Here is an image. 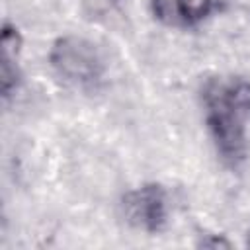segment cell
Masks as SVG:
<instances>
[{"label":"cell","instance_id":"ba28073f","mask_svg":"<svg viewBox=\"0 0 250 250\" xmlns=\"http://www.w3.org/2000/svg\"><path fill=\"white\" fill-rule=\"evenodd\" d=\"M248 246H250V232H248Z\"/></svg>","mask_w":250,"mask_h":250},{"label":"cell","instance_id":"6da1fadb","mask_svg":"<svg viewBox=\"0 0 250 250\" xmlns=\"http://www.w3.org/2000/svg\"><path fill=\"white\" fill-rule=\"evenodd\" d=\"M205 123L223 162L236 168L248 152L244 113L227 98L223 80L213 78L203 86Z\"/></svg>","mask_w":250,"mask_h":250},{"label":"cell","instance_id":"3957f363","mask_svg":"<svg viewBox=\"0 0 250 250\" xmlns=\"http://www.w3.org/2000/svg\"><path fill=\"white\" fill-rule=\"evenodd\" d=\"M123 215L127 223L143 232L156 234L168 223V197L160 184H143L123 197Z\"/></svg>","mask_w":250,"mask_h":250},{"label":"cell","instance_id":"277c9868","mask_svg":"<svg viewBox=\"0 0 250 250\" xmlns=\"http://www.w3.org/2000/svg\"><path fill=\"white\" fill-rule=\"evenodd\" d=\"M215 8V0H174L168 14L174 10V18L184 25H195L203 21Z\"/></svg>","mask_w":250,"mask_h":250},{"label":"cell","instance_id":"7a4b0ae2","mask_svg":"<svg viewBox=\"0 0 250 250\" xmlns=\"http://www.w3.org/2000/svg\"><path fill=\"white\" fill-rule=\"evenodd\" d=\"M49 62L59 78L80 90H94L105 74L104 57L98 47L78 35L59 37L51 51Z\"/></svg>","mask_w":250,"mask_h":250},{"label":"cell","instance_id":"5b68a950","mask_svg":"<svg viewBox=\"0 0 250 250\" xmlns=\"http://www.w3.org/2000/svg\"><path fill=\"white\" fill-rule=\"evenodd\" d=\"M20 84V70L16 64V55L2 53V68H0V86H2V98L8 100L12 92H16Z\"/></svg>","mask_w":250,"mask_h":250},{"label":"cell","instance_id":"8992f818","mask_svg":"<svg viewBox=\"0 0 250 250\" xmlns=\"http://www.w3.org/2000/svg\"><path fill=\"white\" fill-rule=\"evenodd\" d=\"M20 45H21V35L18 31V27L12 23H4V27H2V53L18 55Z\"/></svg>","mask_w":250,"mask_h":250},{"label":"cell","instance_id":"52a82bcc","mask_svg":"<svg viewBox=\"0 0 250 250\" xmlns=\"http://www.w3.org/2000/svg\"><path fill=\"white\" fill-rule=\"evenodd\" d=\"M197 246H203V248H230L232 244L217 234H203L201 240L197 242Z\"/></svg>","mask_w":250,"mask_h":250}]
</instances>
